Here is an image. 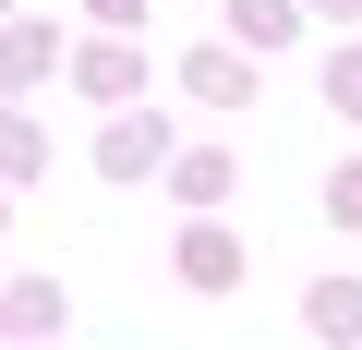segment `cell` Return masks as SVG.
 Instances as JSON below:
<instances>
[{
    "label": "cell",
    "mask_w": 362,
    "mask_h": 350,
    "mask_svg": "<svg viewBox=\"0 0 362 350\" xmlns=\"http://www.w3.org/2000/svg\"><path fill=\"white\" fill-rule=\"evenodd\" d=\"M194 97H206V109H242V97H254V73H242L230 49H194Z\"/></svg>",
    "instance_id": "cell-1"
},
{
    "label": "cell",
    "mask_w": 362,
    "mask_h": 350,
    "mask_svg": "<svg viewBox=\"0 0 362 350\" xmlns=\"http://www.w3.org/2000/svg\"><path fill=\"white\" fill-rule=\"evenodd\" d=\"M181 266H194V290H230V278H242V254H230L218 230H194V254H181Z\"/></svg>",
    "instance_id": "cell-2"
},
{
    "label": "cell",
    "mask_w": 362,
    "mask_h": 350,
    "mask_svg": "<svg viewBox=\"0 0 362 350\" xmlns=\"http://www.w3.org/2000/svg\"><path fill=\"white\" fill-rule=\"evenodd\" d=\"M326 109H338V121H362V49H338V61H326Z\"/></svg>",
    "instance_id": "cell-3"
},
{
    "label": "cell",
    "mask_w": 362,
    "mask_h": 350,
    "mask_svg": "<svg viewBox=\"0 0 362 350\" xmlns=\"http://www.w3.org/2000/svg\"><path fill=\"white\" fill-rule=\"evenodd\" d=\"M230 194V157H181V206H218Z\"/></svg>",
    "instance_id": "cell-4"
},
{
    "label": "cell",
    "mask_w": 362,
    "mask_h": 350,
    "mask_svg": "<svg viewBox=\"0 0 362 350\" xmlns=\"http://www.w3.org/2000/svg\"><path fill=\"white\" fill-rule=\"evenodd\" d=\"M230 25H242L254 49H278V37H290V0H242V13H230Z\"/></svg>",
    "instance_id": "cell-5"
},
{
    "label": "cell",
    "mask_w": 362,
    "mask_h": 350,
    "mask_svg": "<svg viewBox=\"0 0 362 350\" xmlns=\"http://www.w3.org/2000/svg\"><path fill=\"white\" fill-rule=\"evenodd\" d=\"M85 97H133V49H97L85 61Z\"/></svg>",
    "instance_id": "cell-6"
},
{
    "label": "cell",
    "mask_w": 362,
    "mask_h": 350,
    "mask_svg": "<svg viewBox=\"0 0 362 350\" xmlns=\"http://www.w3.org/2000/svg\"><path fill=\"white\" fill-rule=\"evenodd\" d=\"M314 326L326 338H362V290H314Z\"/></svg>",
    "instance_id": "cell-7"
},
{
    "label": "cell",
    "mask_w": 362,
    "mask_h": 350,
    "mask_svg": "<svg viewBox=\"0 0 362 350\" xmlns=\"http://www.w3.org/2000/svg\"><path fill=\"white\" fill-rule=\"evenodd\" d=\"M326 218H338V230H362V169H338V182H326Z\"/></svg>",
    "instance_id": "cell-8"
},
{
    "label": "cell",
    "mask_w": 362,
    "mask_h": 350,
    "mask_svg": "<svg viewBox=\"0 0 362 350\" xmlns=\"http://www.w3.org/2000/svg\"><path fill=\"white\" fill-rule=\"evenodd\" d=\"M314 13H362V0H314Z\"/></svg>",
    "instance_id": "cell-9"
}]
</instances>
